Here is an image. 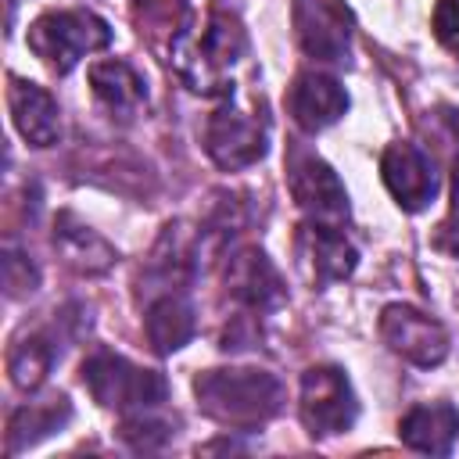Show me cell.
Listing matches in <instances>:
<instances>
[{
  "label": "cell",
  "instance_id": "6da1fadb",
  "mask_svg": "<svg viewBox=\"0 0 459 459\" xmlns=\"http://www.w3.org/2000/svg\"><path fill=\"white\" fill-rule=\"evenodd\" d=\"M244 29L226 11H204L183 22L172 39V61L183 82L201 93H226L230 68L244 54Z\"/></svg>",
  "mask_w": 459,
  "mask_h": 459
},
{
  "label": "cell",
  "instance_id": "7a4b0ae2",
  "mask_svg": "<svg viewBox=\"0 0 459 459\" xmlns=\"http://www.w3.org/2000/svg\"><path fill=\"white\" fill-rule=\"evenodd\" d=\"M194 391L201 409L226 427H258L283 402L280 380L262 369H208L194 380Z\"/></svg>",
  "mask_w": 459,
  "mask_h": 459
},
{
  "label": "cell",
  "instance_id": "3957f363",
  "mask_svg": "<svg viewBox=\"0 0 459 459\" xmlns=\"http://www.w3.org/2000/svg\"><path fill=\"white\" fill-rule=\"evenodd\" d=\"M111 43L108 22L90 11H50L29 25V47L57 72H72L82 54L100 50Z\"/></svg>",
  "mask_w": 459,
  "mask_h": 459
},
{
  "label": "cell",
  "instance_id": "277c9868",
  "mask_svg": "<svg viewBox=\"0 0 459 459\" xmlns=\"http://www.w3.org/2000/svg\"><path fill=\"white\" fill-rule=\"evenodd\" d=\"M82 384L100 405H115V409H151L165 402L169 391L161 373L140 369L111 351H97L93 359L82 362Z\"/></svg>",
  "mask_w": 459,
  "mask_h": 459
},
{
  "label": "cell",
  "instance_id": "5b68a950",
  "mask_svg": "<svg viewBox=\"0 0 459 459\" xmlns=\"http://www.w3.org/2000/svg\"><path fill=\"white\" fill-rule=\"evenodd\" d=\"M287 179H290L294 201L308 215V226H344L348 194L326 161H319L316 154L294 151L287 161Z\"/></svg>",
  "mask_w": 459,
  "mask_h": 459
},
{
  "label": "cell",
  "instance_id": "8992f818",
  "mask_svg": "<svg viewBox=\"0 0 459 459\" xmlns=\"http://www.w3.org/2000/svg\"><path fill=\"white\" fill-rule=\"evenodd\" d=\"M355 394L337 366H312L301 377V420L312 434H341L355 423Z\"/></svg>",
  "mask_w": 459,
  "mask_h": 459
},
{
  "label": "cell",
  "instance_id": "52a82bcc",
  "mask_svg": "<svg viewBox=\"0 0 459 459\" xmlns=\"http://www.w3.org/2000/svg\"><path fill=\"white\" fill-rule=\"evenodd\" d=\"M380 337L412 366H437L448 355L445 326L412 305H387L380 316Z\"/></svg>",
  "mask_w": 459,
  "mask_h": 459
},
{
  "label": "cell",
  "instance_id": "ba28073f",
  "mask_svg": "<svg viewBox=\"0 0 459 459\" xmlns=\"http://www.w3.org/2000/svg\"><path fill=\"white\" fill-rule=\"evenodd\" d=\"M204 151L219 169H244L265 154V122L226 104L204 126Z\"/></svg>",
  "mask_w": 459,
  "mask_h": 459
},
{
  "label": "cell",
  "instance_id": "9c48e42d",
  "mask_svg": "<svg viewBox=\"0 0 459 459\" xmlns=\"http://www.w3.org/2000/svg\"><path fill=\"white\" fill-rule=\"evenodd\" d=\"M294 32L305 54L316 61H344L348 57V11L333 0H298L294 4Z\"/></svg>",
  "mask_w": 459,
  "mask_h": 459
},
{
  "label": "cell",
  "instance_id": "30bf717a",
  "mask_svg": "<svg viewBox=\"0 0 459 459\" xmlns=\"http://www.w3.org/2000/svg\"><path fill=\"white\" fill-rule=\"evenodd\" d=\"M380 176L387 183V190L394 194V201L405 212H420L434 201L437 194V172L434 161L412 147V143H391L380 158Z\"/></svg>",
  "mask_w": 459,
  "mask_h": 459
},
{
  "label": "cell",
  "instance_id": "8fae6325",
  "mask_svg": "<svg viewBox=\"0 0 459 459\" xmlns=\"http://www.w3.org/2000/svg\"><path fill=\"white\" fill-rule=\"evenodd\" d=\"M348 108V93L337 79L323 72H301L287 90V111L305 133H319L333 126Z\"/></svg>",
  "mask_w": 459,
  "mask_h": 459
},
{
  "label": "cell",
  "instance_id": "7c38bea8",
  "mask_svg": "<svg viewBox=\"0 0 459 459\" xmlns=\"http://www.w3.org/2000/svg\"><path fill=\"white\" fill-rule=\"evenodd\" d=\"M226 287L247 308H273V305L283 301V283H280L276 269L255 247H244V251H237L230 258V265H226Z\"/></svg>",
  "mask_w": 459,
  "mask_h": 459
},
{
  "label": "cell",
  "instance_id": "4fadbf2b",
  "mask_svg": "<svg viewBox=\"0 0 459 459\" xmlns=\"http://www.w3.org/2000/svg\"><path fill=\"white\" fill-rule=\"evenodd\" d=\"M398 434L409 448L416 452H430V455H448L452 441L459 437V412L448 402H427L416 405L402 416Z\"/></svg>",
  "mask_w": 459,
  "mask_h": 459
},
{
  "label": "cell",
  "instance_id": "5bb4252c",
  "mask_svg": "<svg viewBox=\"0 0 459 459\" xmlns=\"http://www.w3.org/2000/svg\"><path fill=\"white\" fill-rule=\"evenodd\" d=\"M7 104H11V118H14L18 133L32 147H50L57 140V104L47 90H39L36 82H25V79H11Z\"/></svg>",
  "mask_w": 459,
  "mask_h": 459
},
{
  "label": "cell",
  "instance_id": "9a60e30c",
  "mask_svg": "<svg viewBox=\"0 0 459 459\" xmlns=\"http://www.w3.org/2000/svg\"><path fill=\"white\" fill-rule=\"evenodd\" d=\"M305 258L312 262L316 276L344 280L355 269V247L344 237V226H305Z\"/></svg>",
  "mask_w": 459,
  "mask_h": 459
},
{
  "label": "cell",
  "instance_id": "2e32d148",
  "mask_svg": "<svg viewBox=\"0 0 459 459\" xmlns=\"http://www.w3.org/2000/svg\"><path fill=\"white\" fill-rule=\"evenodd\" d=\"M194 337V308L176 298L165 294L147 308V341L154 344V351H176Z\"/></svg>",
  "mask_w": 459,
  "mask_h": 459
},
{
  "label": "cell",
  "instance_id": "e0dca14e",
  "mask_svg": "<svg viewBox=\"0 0 459 459\" xmlns=\"http://www.w3.org/2000/svg\"><path fill=\"white\" fill-rule=\"evenodd\" d=\"M90 86H93V93L111 111H133L147 97L143 79L126 61H100V65H93L90 68Z\"/></svg>",
  "mask_w": 459,
  "mask_h": 459
},
{
  "label": "cell",
  "instance_id": "ac0fdd59",
  "mask_svg": "<svg viewBox=\"0 0 459 459\" xmlns=\"http://www.w3.org/2000/svg\"><path fill=\"white\" fill-rule=\"evenodd\" d=\"M50 362H54V348L47 337H25L11 348L7 355V373L14 380V387L22 391H32L43 384V377L50 373Z\"/></svg>",
  "mask_w": 459,
  "mask_h": 459
},
{
  "label": "cell",
  "instance_id": "d6986e66",
  "mask_svg": "<svg viewBox=\"0 0 459 459\" xmlns=\"http://www.w3.org/2000/svg\"><path fill=\"white\" fill-rule=\"evenodd\" d=\"M61 420H68V405H25L11 416L7 423V452H18L25 441H36L39 434H50L61 427Z\"/></svg>",
  "mask_w": 459,
  "mask_h": 459
},
{
  "label": "cell",
  "instance_id": "ffe728a7",
  "mask_svg": "<svg viewBox=\"0 0 459 459\" xmlns=\"http://www.w3.org/2000/svg\"><path fill=\"white\" fill-rule=\"evenodd\" d=\"M4 283H7V294L18 298V294H25V290H36L39 273H36V265H32L25 255L7 251V258H4Z\"/></svg>",
  "mask_w": 459,
  "mask_h": 459
},
{
  "label": "cell",
  "instance_id": "44dd1931",
  "mask_svg": "<svg viewBox=\"0 0 459 459\" xmlns=\"http://www.w3.org/2000/svg\"><path fill=\"white\" fill-rule=\"evenodd\" d=\"M434 247L445 251V255H459V158H455V169H452V204H448L445 222L437 226Z\"/></svg>",
  "mask_w": 459,
  "mask_h": 459
},
{
  "label": "cell",
  "instance_id": "7402d4cb",
  "mask_svg": "<svg viewBox=\"0 0 459 459\" xmlns=\"http://www.w3.org/2000/svg\"><path fill=\"white\" fill-rule=\"evenodd\" d=\"M434 36L448 54L459 57V0H437L434 7Z\"/></svg>",
  "mask_w": 459,
  "mask_h": 459
}]
</instances>
